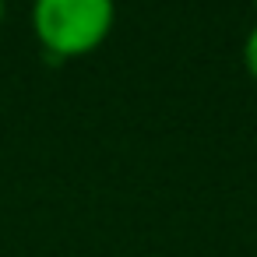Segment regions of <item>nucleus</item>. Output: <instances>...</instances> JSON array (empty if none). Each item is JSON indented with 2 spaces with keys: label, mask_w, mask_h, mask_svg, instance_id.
<instances>
[{
  "label": "nucleus",
  "mask_w": 257,
  "mask_h": 257,
  "mask_svg": "<svg viewBox=\"0 0 257 257\" xmlns=\"http://www.w3.org/2000/svg\"><path fill=\"white\" fill-rule=\"evenodd\" d=\"M116 25V0H32L36 43L57 60L95 53Z\"/></svg>",
  "instance_id": "1"
},
{
  "label": "nucleus",
  "mask_w": 257,
  "mask_h": 257,
  "mask_svg": "<svg viewBox=\"0 0 257 257\" xmlns=\"http://www.w3.org/2000/svg\"><path fill=\"white\" fill-rule=\"evenodd\" d=\"M239 57H243V71L257 81V25L243 36V46H239Z\"/></svg>",
  "instance_id": "2"
},
{
  "label": "nucleus",
  "mask_w": 257,
  "mask_h": 257,
  "mask_svg": "<svg viewBox=\"0 0 257 257\" xmlns=\"http://www.w3.org/2000/svg\"><path fill=\"white\" fill-rule=\"evenodd\" d=\"M4 8H8V0H0V25H4Z\"/></svg>",
  "instance_id": "3"
},
{
  "label": "nucleus",
  "mask_w": 257,
  "mask_h": 257,
  "mask_svg": "<svg viewBox=\"0 0 257 257\" xmlns=\"http://www.w3.org/2000/svg\"><path fill=\"white\" fill-rule=\"evenodd\" d=\"M253 4H257V0H253Z\"/></svg>",
  "instance_id": "4"
}]
</instances>
